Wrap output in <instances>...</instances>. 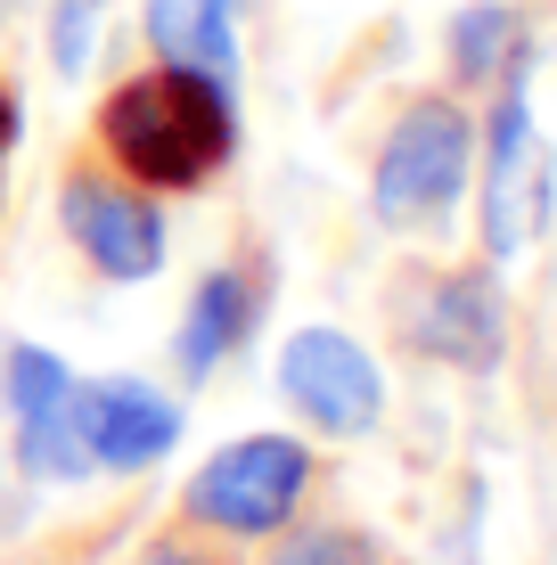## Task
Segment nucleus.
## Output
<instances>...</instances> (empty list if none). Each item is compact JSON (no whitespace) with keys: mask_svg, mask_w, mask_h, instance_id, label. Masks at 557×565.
Listing matches in <instances>:
<instances>
[{"mask_svg":"<svg viewBox=\"0 0 557 565\" xmlns=\"http://www.w3.org/2000/svg\"><path fill=\"white\" fill-rule=\"evenodd\" d=\"M99 140L140 189H205L238 156V107L197 66H148L107 90Z\"/></svg>","mask_w":557,"mask_h":565,"instance_id":"obj_1","label":"nucleus"},{"mask_svg":"<svg viewBox=\"0 0 557 565\" xmlns=\"http://www.w3.org/2000/svg\"><path fill=\"white\" fill-rule=\"evenodd\" d=\"M468 172H475V124L451 99H410L377 148L369 205L386 230H427L468 198Z\"/></svg>","mask_w":557,"mask_h":565,"instance_id":"obj_2","label":"nucleus"},{"mask_svg":"<svg viewBox=\"0 0 557 565\" xmlns=\"http://www.w3.org/2000/svg\"><path fill=\"white\" fill-rule=\"evenodd\" d=\"M303 483H312V451L296 435H238L189 476V516L255 541V533H279L303 509Z\"/></svg>","mask_w":557,"mask_h":565,"instance_id":"obj_3","label":"nucleus"},{"mask_svg":"<svg viewBox=\"0 0 557 565\" xmlns=\"http://www.w3.org/2000/svg\"><path fill=\"white\" fill-rule=\"evenodd\" d=\"M549 181H557V156L533 124V99L525 83H501V107H492V131H484V255H525L549 222Z\"/></svg>","mask_w":557,"mask_h":565,"instance_id":"obj_4","label":"nucleus"},{"mask_svg":"<svg viewBox=\"0 0 557 565\" xmlns=\"http://www.w3.org/2000/svg\"><path fill=\"white\" fill-rule=\"evenodd\" d=\"M279 385L320 435H369L386 418V377L344 328H296L279 353Z\"/></svg>","mask_w":557,"mask_h":565,"instance_id":"obj_5","label":"nucleus"},{"mask_svg":"<svg viewBox=\"0 0 557 565\" xmlns=\"http://www.w3.org/2000/svg\"><path fill=\"white\" fill-rule=\"evenodd\" d=\"M57 222H66V238L90 255V270L115 287H140L164 270V213L140 198V189H115L99 172H74L66 189H57Z\"/></svg>","mask_w":557,"mask_h":565,"instance_id":"obj_6","label":"nucleus"},{"mask_svg":"<svg viewBox=\"0 0 557 565\" xmlns=\"http://www.w3.org/2000/svg\"><path fill=\"white\" fill-rule=\"evenodd\" d=\"M74 435H83L90 467L140 476V467H157L181 443V411L140 377H99V385H74Z\"/></svg>","mask_w":557,"mask_h":565,"instance_id":"obj_7","label":"nucleus"},{"mask_svg":"<svg viewBox=\"0 0 557 565\" xmlns=\"http://www.w3.org/2000/svg\"><path fill=\"white\" fill-rule=\"evenodd\" d=\"M418 353L468 369V377H492V369L508 361V296L492 270H443V279L427 287V303H418L410 320Z\"/></svg>","mask_w":557,"mask_h":565,"instance_id":"obj_8","label":"nucleus"},{"mask_svg":"<svg viewBox=\"0 0 557 565\" xmlns=\"http://www.w3.org/2000/svg\"><path fill=\"white\" fill-rule=\"evenodd\" d=\"M9 411H17V451H25L33 476H50V483L90 476V451L74 435V369L57 353H42V344L9 353Z\"/></svg>","mask_w":557,"mask_h":565,"instance_id":"obj_9","label":"nucleus"},{"mask_svg":"<svg viewBox=\"0 0 557 565\" xmlns=\"http://www.w3.org/2000/svg\"><path fill=\"white\" fill-rule=\"evenodd\" d=\"M148 42H157L164 66H197L214 83L238 90V33H229V9L214 0H148Z\"/></svg>","mask_w":557,"mask_h":565,"instance_id":"obj_10","label":"nucleus"},{"mask_svg":"<svg viewBox=\"0 0 557 565\" xmlns=\"http://www.w3.org/2000/svg\"><path fill=\"white\" fill-rule=\"evenodd\" d=\"M246 320H255V287H246L238 270H205L189 311H181V377H214V369L238 353Z\"/></svg>","mask_w":557,"mask_h":565,"instance_id":"obj_11","label":"nucleus"},{"mask_svg":"<svg viewBox=\"0 0 557 565\" xmlns=\"http://www.w3.org/2000/svg\"><path fill=\"white\" fill-rule=\"evenodd\" d=\"M525 57V17L508 0H475L451 17V74L459 83H508Z\"/></svg>","mask_w":557,"mask_h":565,"instance_id":"obj_12","label":"nucleus"},{"mask_svg":"<svg viewBox=\"0 0 557 565\" xmlns=\"http://www.w3.org/2000/svg\"><path fill=\"white\" fill-rule=\"evenodd\" d=\"M99 9H107V0H57V17H50V57H57V74H83V66H90Z\"/></svg>","mask_w":557,"mask_h":565,"instance_id":"obj_13","label":"nucleus"},{"mask_svg":"<svg viewBox=\"0 0 557 565\" xmlns=\"http://www.w3.org/2000/svg\"><path fill=\"white\" fill-rule=\"evenodd\" d=\"M271 565H377V550L361 533H303V541H287Z\"/></svg>","mask_w":557,"mask_h":565,"instance_id":"obj_14","label":"nucleus"},{"mask_svg":"<svg viewBox=\"0 0 557 565\" xmlns=\"http://www.w3.org/2000/svg\"><path fill=\"white\" fill-rule=\"evenodd\" d=\"M9 140H17V99L0 90V156H9Z\"/></svg>","mask_w":557,"mask_h":565,"instance_id":"obj_15","label":"nucleus"},{"mask_svg":"<svg viewBox=\"0 0 557 565\" xmlns=\"http://www.w3.org/2000/svg\"><path fill=\"white\" fill-rule=\"evenodd\" d=\"M148 565H197V557H148Z\"/></svg>","mask_w":557,"mask_h":565,"instance_id":"obj_16","label":"nucleus"},{"mask_svg":"<svg viewBox=\"0 0 557 565\" xmlns=\"http://www.w3.org/2000/svg\"><path fill=\"white\" fill-rule=\"evenodd\" d=\"M214 9H238V0H214Z\"/></svg>","mask_w":557,"mask_h":565,"instance_id":"obj_17","label":"nucleus"},{"mask_svg":"<svg viewBox=\"0 0 557 565\" xmlns=\"http://www.w3.org/2000/svg\"><path fill=\"white\" fill-rule=\"evenodd\" d=\"M9 9H17V0H0V17H9Z\"/></svg>","mask_w":557,"mask_h":565,"instance_id":"obj_18","label":"nucleus"}]
</instances>
